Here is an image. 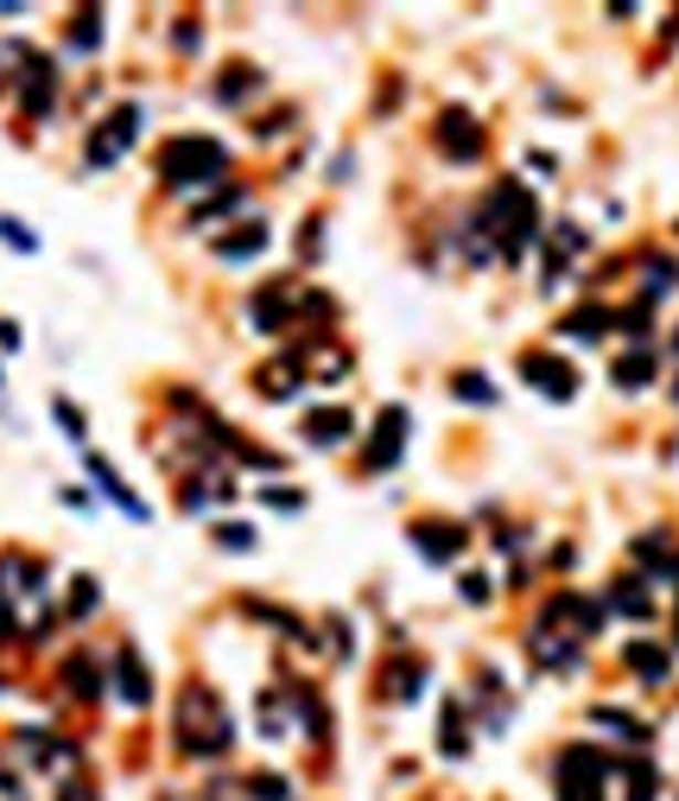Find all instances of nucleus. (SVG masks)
I'll return each instance as SVG.
<instances>
[{"label":"nucleus","mask_w":679,"mask_h":801,"mask_svg":"<svg viewBox=\"0 0 679 801\" xmlns=\"http://www.w3.org/2000/svg\"><path fill=\"white\" fill-rule=\"evenodd\" d=\"M477 217H482V230H489V242H496V255L502 261H521L528 255V242H533V230H540V210H533V198L514 179L496 185L489 204H482Z\"/></svg>","instance_id":"1"},{"label":"nucleus","mask_w":679,"mask_h":801,"mask_svg":"<svg viewBox=\"0 0 679 801\" xmlns=\"http://www.w3.org/2000/svg\"><path fill=\"white\" fill-rule=\"evenodd\" d=\"M229 172V154L210 140V134H178L159 147V185L172 191H198V185H216Z\"/></svg>","instance_id":"2"},{"label":"nucleus","mask_w":679,"mask_h":801,"mask_svg":"<svg viewBox=\"0 0 679 801\" xmlns=\"http://www.w3.org/2000/svg\"><path fill=\"white\" fill-rule=\"evenodd\" d=\"M178 745L191 757H223L235 745V725H229L223 699L210 687H184V699H178Z\"/></svg>","instance_id":"3"},{"label":"nucleus","mask_w":679,"mask_h":801,"mask_svg":"<svg viewBox=\"0 0 679 801\" xmlns=\"http://www.w3.org/2000/svg\"><path fill=\"white\" fill-rule=\"evenodd\" d=\"M604 776H609L604 750L591 745L559 750V801H604Z\"/></svg>","instance_id":"4"},{"label":"nucleus","mask_w":679,"mask_h":801,"mask_svg":"<svg viewBox=\"0 0 679 801\" xmlns=\"http://www.w3.org/2000/svg\"><path fill=\"white\" fill-rule=\"evenodd\" d=\"M134 134H140V108L121 103L108 122H96V134H89V166H115V159L134 147Z\"/></svg>","instance_id":"5"},{"label":"nucleus","mask_w":679,"mask_h":801,"mask_svg":"<svg viewBox=\"0 0 679 801\" xmlns=\"http://www.w3.org/2000/svg\"><path fill=\"white\" fill-rule=\"evenodd\" d=\"M406 445V408H381L375 433H369V445H362V471H388L394 459H401Z\"/></svg>","instance_id":"6"},{"label":"nucleus","mask_w":679,"mask_h":801,"mask_svg":"<svg viewBox=\"0 0 679 801\" xmlns=\"http://www.w3.org/2000/svg\"><path fill=\"white\" fill-rule=\"evenodd\" d=\"M521 376H528L540 394H553V401H572V394H579V369L547 357V350H528V357H521Z\"/></svg>","instance_id":"7"},{"label":"nucleus","mask_w":679,"mask_h":801,"mask_svg":"<svg viewBox=\"0 0 679 801\" xmlns=\"http://www.w3.org/2000/svg\"><path fill=\"white\" fill-rule=\"evenodd\" d=\"M25 57V71H20V108H25V122H39V115H51V103H57V71H51L45 57Z\"/></svg>","instance_id":"8"},{"label":"nucleus","mask_w":679,"mask_h":801,"mask_svg":"<svg viewBox=\"0 0 679 801\" xmlns=\"http://www.w3.org/2000/svg\"><path fill=\"white\" fill-rule=\"evenodd\" d=\"M660 795V776L648 763H623L609 757V776H604V801H655Z\"/></svg>","instance_id":"9"},{"label":"nucleus","mask_w":679,"mask_h":801,"mask_svg":"<svg viewBox=\"0 0 679 801\" xmlns=\"http://www.w3.org/2000/svg\"><path fill=\"white\" fill-rule=\"evenodd\" d=\"M438 147L452 159H482V128L477 115H464V108H445L438 115Z\"/></svg>","instance_id":"10"},{"label":"nucleus","mask_w":679,"mask_h":801,"mask_svg":"<svg viewBox=\"0 0 679 801\" xmlns=\"http://www.w3.org/2000/svg\"><path fill=\"white\" fill-rule=\"evenodd\" d=\"M20 750L39 763V770H71L76 776V745H71V738H51V731H39V725H25Z\"/></svg>","instance_id":"11"},{"label":"nucleus","mask_w":679,"mask_h":801,"mask_svg":"<svg viewBox=\"0 0 679 801\" xmlns=\"http://www.w3.org/2000/svg\"><path fill=\"white\" fill-rule=\"evenodd\" d=\"M413 547H420L426 560H438V567H445V560H457V554H464V528H457V521H413Z\"/></svg>","instance_id":"12"},{"label":"nucleus","mask_w":679,"mask_h":801,"mask_svg":"<svg viewBox=\"0 0 679 801\" xmlns=\"http://www.w3.org/2000/svg\"><path fill=\"white\" fill-rule=\"evenodd\" d=\"M533 662H547V668H579V636H565V630H553V623H540L528 636Z\"/></svg>","instance_id":"13"},{"label":"nucleus","mask_w":679,"mask_h":801,"mask_svg":"<svg viewBox=\"0 0 679 801\" xmlns=\"http://www.w3.org/2000/svg\"><path fill=\"white\" fill-rule=\"evenodd\" d=\"M115 681H121V699H134V706H147L152 699V674H147V662H140V649L134 643L115 649Z\"/></svg>","instance_id":"14"},{"label":"nucleus","mask_w":679,"mask_h":801,"mask_svg":"<svg viewBox=\"0 0 679 801\" xmlns=\"http://www.w3.org/2000/svg\"><path fill=\"white\" fill-rule=\"evenodd\" d=\"M540 623H579V636H597V623H604V604H591V598L559 592L553 604H547V618H540Z\"/></svg>","instance_id":"15"},{"label":"nucleus","mask_w":679,"mask_h":801,"mask_svg":"<svg viewBox=\"0 0 679 801\" xmlns=\"http://www.w3.org/2000/svg\"><path fill=\"white\" fill-rule=\"evenodd\" d=\"M350 433H356L350 408H311V414H305V440L311 445H343Z\"/></svg>","instance_id":"16"},{"label":"nucleus","mask_w":679,"mask_h":801,"mask_svg":"<svg viewBox=\"0 0 679 801\" xmlns=\"http://www.w3.org/2000/svg\"><path fill=\"white\" fill-rule=\"evenodd\" d=\"M286 306H293V286H261L248 306L254 331H286Z\"/></svg>","instance_id":"17"},{"label":"nucleus","mask_w":679,"mask_h":801,"mask_svg":"<svg viewBox=\"0 0 679 801\" xmlns=\"http://www.w3.org/2000/svg\"><path fill=\"white\" fill-rule=\"evenodd\" d=\"M254 388H261L267 401H293V394H299V357H286V362H267V369L254 376Z\"/></svg>","instance_id":"18"},{"label":"nucleus","mask_w":679,"mask_h":801,"mask_svg":"<svg viewBox=\"0 0 679 801\" xmlns=\"http://www.w3.org/2000/svg\"><path fill=\"white\" fill-rule=\"evenodd\" d=\"M623 662H629L648 687H660V681L673 674V662H667V649H660V643H629V649H623Z\"/></svg>","instance_id":"19"},{"label":"nucleus","mask_w":679,"mask_h":801,"mask_svg":"<svg viewBox=\"0 0 679 801\" xmlns=\"http://www.w3.org/2000/svg\"><path fill=\"white\" fill-rule=\"evenodd\" d=\"M89 477H96L102 491L115 496V503H121V509H127L134 521H147V503H140V496H134V491L121 484V477H115V465H108V459H96V452H89Z\"/></svg>","instance_id":"20"},{"label":"nucleus","mask_w":679,"mask_h":801,"mask_svg":"<svg viewBox=\"0 0 679 801\" xmlns=\"http://www.w3.org/2000/svg\"><path fill=\"white\" fill-rule=\"evenodd\" d=\"M267 249V223H242L235 235H216V255L223 261H254Z\"/></svg>","instance_id":"21"},{"label":"nucleus","mask_w":679,"mask_h":801,"mask_svg":"<svg viewBox=\"0 0 679 801\" xmlns=\"http://www.w3.org/2000/svg\"><path fill=\"white\" fill-rule=\"evenodd\" d=\"M305 369H318V382H343L350 376V357L337 350V344H311V350H293Z\"/></svg>","instance_id":"22"},{"label":"nucleus","mask_w":679,"mask_h":801,"mask_svg":"<svg viewBox=\"0 0 679 801\" xmlns=\"http://www.w3.org/2000/svg\"><path fill=\"white\" fill-rule=\"evenodd\" d=\"M64 681H71V694H76V699H102V668H96V655H71V662H64Z\"/></svg>","instance_id":"23"},{"label":"nucleus","mask_w":679,"mask_h":801,"mask_svg":"<svg viewBox=\"0 0 679 801\" xmlns=\"http://www.w3.org/2000/svg\"><path fill=\"white\" fill-rule=\"evenodd\" d=\"M559 331H565V337H604L609 331V312L604 306H579L565 325H559Z\"/></svg>","instance_id":"24"},{"label":"nucleus","mask_w":679,"mask_h":801,"mask_svg":"<svg viewBox=\"0 0 679 801\" xmlns=\"http://www.w3.org/2000/svg\"><path fill=\"white\" fill-rule=\"evenodd\" d=\"M616 382H623V388H648V382H655V350L623 357V362H616Z\"/></svg>","instance_id":"25"},{"label":"nucleus","mask_w":679,"mask_h":801,"mask_svg":"<svg viewBox=\"0 0 679 801\" xmlns=\"http://www.w3.org/2000/svg\"><path fill=\"white\" fill-rule=\"evenodd\" d=\"M597 725H609L623 745H648V725L641 719H629V713H616V706H597Z\"/></svg>","instance_id":"26"},{"label":"nucleus","mask_w":679,"mask_h":801,"mask_svg":"<svg viewBox=\"0 0 679 801\" xmlns=\"http://www.w3.org/2000/svg\"><path fill=\"white\" fill-rule=\"evenodd\" d=\"M254 83H261V77H254L248 64H229L223 77H216V103H242V96H248Z\"/></svg>","instance_id":"27"},{"label":"nucleus","mask_w":679,"mask_h":801,"mask_svg":"<svg viewBox=\"0 0 679 801\" xmlns=\"http://www.w3.org/2000/svg\"><path fill=\"white\" fill-rule=\"evenodd\" d=\"M96 604H102V586H96V579H76V586H71V598H64V618H71V623H83L89 611H96Z\"/></svg>","instance_id":"28"},{"label":"nucleus","mask_w":679,"mask_h":801,"mask_svg":"<svg viewBox=\"0 0 679 801\" xmlns=\"http://www.w3.org/2000/svg\"><path fill=\"white\" fill-rule=\"evenodd\" d=\"M438 750H445V757H464V750H470V731H464V706H445V738H438Z\"/></svg>","instance_id":"29"},{"label":"nucleus","mask_w":679,"mask_h":801,"mask_svg":"<svg viewBox=\"0 0 679 801\" xmlns=\"http://www.w3.org/2000/svg\"><path fill=\"white\" fill-rule=\"evenodd\" d=\"M452 394H457V401H470V408H489V401H496V388L482 382L477 369H464V376H452Z\"/></svg>","instance_id":"30"},{"label":"nucleus","mask_w":679,"mask_h":801,"mask_svg":"<svg viewBox=\"0 0 679 801\" xmlns=\"http://www.w3.org/2000/svg\"><path fill=\"white\" fill-rule=\"evenodd\" d=\"M609 604H616L623 618H648V592H641V579H623V586L609 592Z\"/></svg>","instance_id":"31"},{"label":"nucleus","mask_w":679,"mask_h":801,"mask_svg":"<svg viewBox=\"0 0 679 801\" xmlns=\"http://www.w3.org/2000/svg\"><path fill=\"white\" fill-rule=\"evenodd\" d=\"M96 45H102V13L83 7V13H76V27H71V52H96Z\"/></svg>","instance_id":"32"},{"label":"nucleus","mask_w":679,"mask_h":801,"mask_svg":"<svg viewBox=\"0 0 679 801\" xmlns=\"http://www.w3.org/2000/svg\"><path fill=\"white\" fill-rule=\"evenodd\" d=\"M420 674H426L420 662H394V668H388V694H394V699H413V694H420Z\"/></svg>","instance_id":"33"},{"label":"nucleus","mask_w":679,"mask_h":801,"mask_svg":"<svg viewBox=\"0 0 679 801\" xmlns=\"http://www.w3.org/2000/svg\"><path fill=\"white\" fill-rule=\"evenodd\" d=\"M242 789H248L254 801H293V789H286V776H248V782H242Z\"/></svg>","instance_id":"34"},{"label":"nucleus","mask_w":679,"mask_h":801,"mask_svg":"<svg viewBox=\"0 0 679 801\" xmlns=\"http://www.w3.org/2000/svg\"><path fill=\"white\" fill-rule=\"evenodd\" d=\"M235 204H242V191L229 185V191H216L210 204H198V210H191V223H210V217H223V210H235Z\"/></svg>","instance_id":"35"},{"label":"nucleus","mask_w":679,"mask_h":801,"mask_svg":"<svg viewBox=\"0 0 679 801\" xmlns=\"http://www.w3.org/2000/svg\"><path fill=\"white\" fill-rule=\"evenodd\" d=\"M0 242H13L20 255H32V249H39V235H32V230H20V217H0Z\"/></svg>","instance_id":"36"},{"label":"nucleus","mask_w":679,"mask_h":801,"mask_svg":"<svg viewBox=\"0 0 679 801\" xmlns=\"http://www.w3.org/2000/svg\"><path fill=\"white\" fill-rule=\"evenodd\" d=\"M216 541L223 547H254V528H242V521H216Z\"/></svg>","instance_id":"37"},{"label":"nucleus","mask_w":679,"mask_h":801,"mask_svg":"<svg viewBox=\"0 0 679 801\" xmlns=\"http://www.w3.org/2000/svg\"><path fill=\"white\" fill-rule=\"evenodd\" d=\"M57 801H96V789H89L83 776H64V782H57Z\"/></svg>","instance_id":"38"},{"label":"nucleus","mask_w":679,"mask_h":801,"mask_svg":"<svg viewBox=\"0 0 679 801\" xmlns=\"http://www.w3.org/2000/svg\"><path fill=\"white\" fill-rule=\"evenodd\" d=\"M667 286H673V261H648V293H667Z\"/></svg>","instance_id":"39"},{"label":"nucleus","mask_w":679,"mask_h":801,"mask_svg":"<svg viewBox=\"0 0 679 801\" xmlns=\"http://www.w3.org/2000/svg\"><path fill=\"white\" fill-rule=\"evenodd\" d=\"M457 586H464V598H470V604H482V598H489V579H482V572H464Z\"/></svg>","instance_id":"40"},{"label":"nucleus","mask_w":679,"mask_h":801,"mask_svg":"<svg viewBox=\"0 0 679 801\" xmlns=\"http://www.w3.org/2000/svg\"><path fill=\"white\" fill-rule=\"evenodd\" d=\"M57 420H64V433H71V440H83V414H76L71 401H57Z\"/></svg>","instance_id":"41"},{"label":"nucleus","mask_w":679,"mask_h":801,"mask_svg":"<svg viewBox=\"0 0 679 801\" xmlns=\"http://www.w3.org/2000/svg\"><path fill=\"white\" fill-rule=\"evenodd\" d=\"M13 630H20V618H13V598L0 592V643H7V636H13Z\"/></svg>","instance_id":"42"},{"label":"nucleus","mask_w":679,"mask_h":801,"mask_svg":"<svg viewBox=\"0 0 679 801\" xmlns=\"http://www.w3.org/2000/svg\"><path fill=\"white\" fill-rule=\"evenodd\" d=\"M267 503H274V509H305L299 491H267Z\"/></svg>","instance_id":"43"},{"label":"nucleus","mask_w":679,"mask_h":801,"mask_svg":"<svg viewBox=\"0 0 679 801\" xmlns=\"http://www.w3.org/2000/svg\"><path fill=\"white\" fill-rule=\"evenodd\" d=\"M0 350H20V331H13V318H0Z\"/></svg>","instance_id":"44"},{"label":"nucleus","mask_w":679,"mask_h":801,"mask_svg":"<svg viewBox=\"0 0 679 801\" xmlns=\"http://www.w3.org/2000/svg\"><path fill=\"white\" fill-rule=\"evenodd\" d=\"M0 83H7V71H0Z\"/></svg>","instance_id":"45"},{"label":"nucleus","mask_w":679,"mask_h":801,"mask_svg":"<svg viewBox=\"0 0 679 801\" xmlns=\"http://www.w3.org/2000/svg\"><path fill=\"white\" fill-rule=\"evenodd\" d=\"M673 394H679V388H673Z\"/></svg>","instance_id":"46"}]
</instances>
